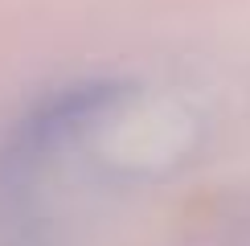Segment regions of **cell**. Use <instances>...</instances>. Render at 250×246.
Segmentation results:
<instances>
[{
  "label": "cell",
  "mask_w": 250,
  "mask_h": 246,
  "mask_svg": "<svg viewBox=\"0 0 250 246\" xmlns=\"http://www.w3.org/2000/svg\"><path fill=\"white\" fill-rule=\"evenodd\" d=\"M115 95H119L115 86H78V90H66L62 99H54L37 115V123H33L37 140H54V136H62V131L82 127V123L95 119L103 107H111V99H115Z\"/></svg>",
  "instance_id": "1"
}]
</instances>
